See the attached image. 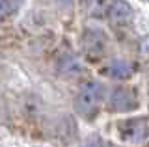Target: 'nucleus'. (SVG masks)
<instances>
[{"instance_id": "obj_8", "label": "nucleus", "mask_w": 149, "mask_h": 147, "mask_svg": "<svg viewBox=\"0 0 149 147\" xmlns=\"http://www.w3.org/2000/svg\"><path fill=\"white\" fill-rule=\"evenodd\" d=\"M112 0H86V11L90 17H104Z\"/></svg>"}, {"instance_id": "obj_6", "label": "nucleus", "mask_w": 149, "mask_h": 147, "mask_svg": "<svg viewBox=\"0 0 149 147\" xmlns=\"http://www.w3.org/2000/svg\"><path fill=\"white\" fill-rule=\"evenodd\" d=\"M104 73L114 80H127L134 75V63L125 58H114L104 67Z\"/></svg>"}, {"instance_id": "obj_9", "label": "nucleus", "mask_w": 149, "mask_h": 147, "mask_svg": "<svg viewBox=\"0 0 149 147\" xmlns=\"http://www.w3.org/2000/svg\"><path fill=\"white\" fill-rule=\"evenodd\" d=\"M21 6V0H0V21L11 17Z\"/></svg>"}, {"instance_id": "obj_10", "label": "nucleus", "mask_w": 149, "mask_h": 147, "mask_svg": "<svg viewBox=\"0 0 149 147\" xmlns=\"http://www.w3.org/2000/svg\"><path fill=\"white\" fill-rule=\"evenodd\" d=\"M84 147H114V145H112L110 141H104L99 136H90L86 140V144H84Z\"/></svg>"}, {"instance_id": "obj_7", "label": "nucleus", "mask_w": 149, "mask_h": 147, "mask_svg": "<svg viewBox=\"0 0 149 147\" xmlns=\"http://www.w3.org/2000/svg\"><path fill=\"white\" fill-rule=\"evenodd\" d=\"M58 73L63 78H77V76L82 75V65L74 56L65 54L58 60Z\"/></svg>"}, {"instance_id": "obj_5", "label": "nucleus", "mask_w": 149, "mask_h": 147, "mask_svg": "<svg viewBox=\"0 0 149 147\" xmlns=\"http://www.w3.org/2000/svg\"><path fill=\"white\" fill-rule=\"evenodd\" d=\"M106 17H108L112 26L125 28V26L130 24V21L134 17V11H132V8H130V4L127 0H112L108 11H106Z\"/></svg>"}, {"instance_id": "obj_2", "label": "nucleus", "mask_w": 149, "mask_h": 147, "mask_svg": "<svg viewBox=\"0 0 149 147\" xmlns=\"http://www.w3.org/2000/svg\"><path fill=\"white\" fill-rule=\"evenodd\" d=\"M80 47L82 52L90 62H99V60L104 58L106 49H108V39H106V34L97 26H90V28L84 30L82 37H80Z\"/></svg>"}, {"instance_id": "obj_1", "label": "nucleus", "mask_w": 149, "mask_h": 147, "mask_svg": "<svg viewBox=\"0 0 149 147\" xmlns=\"http://www.w3.org/2000/svg\"><path fill=\"white\" fill-rule=\"evenodd\" d=\"M102 101H104V86L95 80L86 82L78 91L77 99H74V110H77L78 116L93 119L99 112Z\"/></svg>"}, {"instance_id": "obj_4", "label": "nucleus", "mask_w": 149, "mask_h": 147, "mask_svg": "<svg viewBox=\"0 0 149 147\" xmlns=\"http://www.w3.org/2000/svg\"><path fill=\"white\" fill-rule=\"evenodd\" d=\"M140 106V101L136 97L130 88H116L114 91L110 93V99H108V108L112 112H118V114H125V112H132Z\"/></svg>"}, {"instance_id": "obj_3", "label": "nucleus", "mask_w": 149, "mask_h": 147, "mask_svg": "<svg viewBox=\"0 0 149 147\" xmlns=\"http://www.w3.org/2000/svg\"><path fill=\"white\" fill-rule=\"evenodd\" d=\"M119 138L125 144H143L147 140V132H149V123L147 117H130L125 121H119L118 125Z\"/></svg>"}]
</instances>
